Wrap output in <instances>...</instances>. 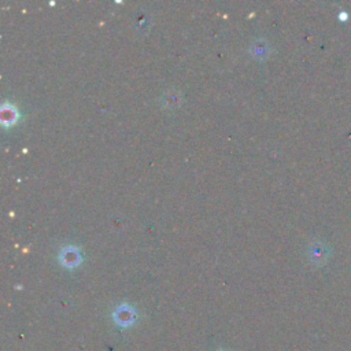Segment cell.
Here are the masks:
<instances>
[{
	"instance_id": "1",
	"label": "cell",
	"mask_w": 351,
	"mask_h": 351,
	"mask_svg": "<svg viewBox=\"0 0 351 351\" xmlns=\"http://www.w3.org/2000/svg\"><path fill=\"white\" fill-rule=\"evenodd\" d=\"M114 318L120 325H131L135 320V313L129 306H121L114 313Z\"/></svg>"
},
{
	"instance_id": "2",
	"label": "cell",
	"mask_w": 351,
	"mask_h": 351,
	"mask_svg": "<svg viewBox=\"0 0 351 351\" xmlns=\"http://www.w3.org/2000/svg\"><path fill=\"white\" fill-rule=\"evenodd\" d=\"M339 18H340V21H346V20L348 18V16H347V13L341 12V13H340V16H339Z\"/></svg>"
}]
</instances>
